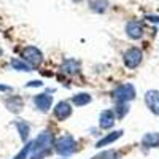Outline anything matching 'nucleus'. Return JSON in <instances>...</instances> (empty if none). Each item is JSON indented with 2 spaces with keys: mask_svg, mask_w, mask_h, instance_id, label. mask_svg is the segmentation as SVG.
<instances>
[{
  "mask_svg": "<svg viewBox=\"0 0 159 159\" xmlns=\"http://www.w3.org/2000/svg\"><path fill=\"white\" fill-rule=\"evenodd\" d=\"M54 147V135L49 130H45L42 134H38L37 139L32 142V151H30V159H45L52 153Z\"/></svg>",
  "mask_w": 159,
  "mask_h": 159,
  "instance_id": "obj_1",
  "label": "nucleus"
},
{
  "mask_svg": "<svg viewBox=\"0 0 159 159\" xmlns=\"http://www.w3.org/2000/svg\"><path fill=\"white\" fill-rule=\"evenodd\" d=\"M54 151L62 156V157H69L76 151V142L70 134H64L54 142Z\"/></svg>",
  "mask_w": 159,
  "mask_h": 159,
  "instance_id": "obj_2",
  "label": "nucleus"
},
{
  "mask_svg": "<svg viewBox=\"0 0 159 159\" xmlns=\"http://www.w3.org/2000/svg\"><path fill=\"white\" fill-rule=\"evenodd\" d=\"M21 57L25 64H29L32 69H37L40 64L43 62V52L40 51L37 46H25L21 51Z\"/></svg>",
  "mask_w": 159,
  "mask_h": 159,
  "instance_id": "obj_3",
  "label": "nucleus"
},
{
  "mask_svg": "<svg viewBox=\"0 0 159 159\" xmlns=\"http://www.w3.org/2000/svg\"><path fill=\"white\" fill-rule=\"evenodd\" d=\"M113 99L118 103H126V102H129L132 99H135V88L132 84H129V83L118 86L113 91Z\"/></svg>",
  "mask_w": 159,
  "mask_h": 159,
  "instance_id": "obj_4",
  "label": "nucleus"
},
{
  "mask_svg": "<svg viewBox=\"0 0 159 159\" xmlns=\"http://www.w3.org/2000/svg\"><path fill=\"white\" fill-rule=\"evenodd\" d=\"M142 57H143V52L140 48H129L124 56H123V61H124V65L127 69H137L140 62H142Z\"/></svg>",
  "mask_w": 159,
  "mask_h": 159,
  "instance_id": "obj_5",
  "label": "nucleus"
},
{
  "mask_svg": "<svg viewBox=\"0 0 159 159\" xmlns=\"http://www.w3.org/2000/svg\"><path fill=\"white\" fill-rule=\"evenodd\" d=\"M52 115L57 121H65L67 118H70L72 115V105L67 100H61L59 103H56L54 110H52Z\"/></svg>",
  "mask_w": 159,
  "mask_h": 159,
  "instance_id": "obj_6",
  "label": "nucleus"
},
{
  "mask_svg": "<svg viewBox=\"0 0 159 159\" xmlns=\"http://www.w3.org/2000/svg\"><path fill=\"white\" fill-rule=\"evenodd\" d=\"M34 105H35V108L38 111L46 113L52 107V96L46 94V92H45V94H38V96L34 97Z\"/></svg>",
  "mask_w": 159,
  "mask_h": 159,
  "instance_id": "obj_7",
  "label": "nucleus"
},
{
  "mask_svg": "<svg viewBox=\"0 0 159 159\" xmlns=\"http://www.w3.org/2000/svg\"><path fill=\"white\" fill-rule=\"evenodd\" d=\"M5 107L10 113H15V115H19L24 108V100L21 96H11L8 99H5Z\"/></svg>",
  "mask_w": 159,
  "mask_h": 159,
  "instance_id": "obj_8",
  "label": "nucleus"
},
{
  "mask_svg": "<svg viewBox=\"0 0 159 159\" xmlns=\"http://www.w3.org/2000/svg\"><path fill=\"white\" fill-rule=\"evenodd\" d=\"M145 103L150 108V111L159 116V91H154V89L148 91L145 94Z\"/></svg>",
  "mask_w": 159,
  "mask_h": 159,
  "instance_id": "obj_9",
  "label": "nucleus"
},
{
  "mask_svg": "<svg viewBox=\"0 0 159 159\" xmlns=\"http://www.w3.org/2000/svg\"><path fill=\"white\" fill-rule=\"evenodd\" d=\"M126 34L132 40H139L143 37V25L139 21H129L126 24Z\"/></svg>",
  "mask_w": 159,
  "mask_h": 159,
  "instance_id": "obj_10",
  "label": "nucleus"
},
{
  "mask_svg": "<svg viewBox=\"0 0 159 159\" xmlns=\"http://www.w3.org/2000/svg\"><path fill=\"white\" fill-rule=\"evenodd\" d=\"M80 67H81V64H80V61L76 59H65L62 64H61V67L59 70L65 75H76L80 72Z\"/></svg>",
  "mask_w": 159,
  "mask_h": 159,
  "instance_id": "obj_11",
  "label": "nucleus"
},
{
  "mask_svg": "<svg viewBox=\"0 0 159 159\" xmlns=\"http://www.w3.org/2000/svg\"><path fill=\"white\" fill-rule=\"evenodd\" d=\"M115 113L111 110H103L100 113V118H99V126L100 129H111L113 124H115Z\"/></svg>",
  "mask_w": 159,
  "mask_h": 159,
  "instance_id": "obj_12",
  "label": "nucleus"
},
{
  "mask_svg": "<svg viewBox=\"0 0 159 159\" xmlns=\"http://www.w3.org/2000/svg\"><path fill=\"white\" fill-rule=\"evenodd\" d=\"M13 124H15V127L18 129L21 140H22L24 143H27V142H29V134H30V126H29V123L24 121V119H16Z\"/></svg>",
  "mask_w": 159,
  "mask_h": 159,
  "instance_id": "obj_13",
  "label": "nucleus"
},
{
  "mask_svg": "<svg viewBox=\"0 0 159 159\" xmlns=\"http://www.w3.org/2000/svg\"><path fill=\"white\" fill-rule=\"evenodd\" d=\"M121 135H123V130H116V132H111V134H107L103 139H100L96 143V148H103V147H107V145H111L113 142H116Z\"/></svg>",
  "mask_w": 159,
  "mask_h": 159,
  "instance_id": "obj_14",
  "label": "nucleus"
},
{
  "mask_svg": "<svg viewBox=\"0 0 159 159\" xmlns=\"http://www.w3.org/2000/svg\"><path fill=\"white\" fill-rule=\"evenodd\" d=\"M142 145L145 148H156V147H159V134H156V132H150V134H147L142 139Z\"/></svg>",
  "mask_w": 159,
  "mask_h": 159,
  "instance_id": "obj_15",
  "label": "nucleus"
},
{
  "mask_svg": "<svg viewBox=\"0 0 159 159\" xmlns=\"http://www.w3.org/2000/svg\"><path fill=\"white\" fill-rule=\"evenodd\" d=\"M91 100H92V97L88 92H78V94H75L72 97V103L76 105V107H84V105L91 103Z\"/></svg>",
  "mask_w": 159,
  "mask_h": 159,
  "instance_id": "obj_16",
  "label": "nucleus"
},
{
  "mask_svg": "<svg viewBox=\"0 0 159 159\" xmlns=\"http://www.w3.org/2000/svg\"><path fill=\"white\" fill-rule=\"evenodd\" d=\"M89 8H91V11L97 13V15L105 13L107 8H108V0H91V2H89Z\"/></svg>",
  "mask_w": 159,
  "mask_h": 159,
  "instance_id": "obj_17",
  "label": "nucleus"
},
{
  "mask_svg": "<svg viewBox=\"0 0 159 159\" xmlns=\"http://www.w3.org/2000/svg\"><path fill=\"white\" fill-rule=\"evenodd\" d=\"M10 64H11V67L15 69V70H18V72H32V67H30L29 64H25L22 59L13 57Z\"/></svg>",
  "mask_w": 159,
  "mask_h": 159,
  "instance_id": "obj_18",
  "label": "nucleus"
},
{
  "mask_svg": "<svg viewBox=\"0 0 159 159\" xmlns=\"http://www.w3.org/2000/svg\"><path fill=\"white\" fill-rule=\"evenodd\" d=\"M30 151H32V142H27L24 145V148L13 157V159H27L29 156H30Z\"/></svg>",
  "mask_w": 159,
  "mask_h": 159,
  "instance_id": "obj_19",
  "label": "nucleus"
},
{
  "mask_svg": "<svg viewBox=\"0 0 159 159\" xmlns=\"http://www.w3.org/2000/svg\"><path fill=\"white\" fill-rule=\"evenodd\" d=\"M127 111H129V107L126 103H118L116 107H115V110H113V113H115V118H124L126 115H127Z\"/></svg>",
  "mask_w": 159,
  "mask_h": 159,
  "instance_id": "obj_20",
  "label": "nucleus"
},
{
  "mask_svg": "<svg viewBox=\"0 0 159 159\" xmlns=\"http://www.w3.org/2000/svg\"><path fill=\"white\" fill-rule=\"evenodd\" d=\"M40 86H43V83L38 81V80H34V81L25 83V88H40Z\"/></svg>",
  "mask_w": 159,
  "mask_h": 159,
  "instance_id": "obj_21",
  "label": "nucleus"
},
{
  "mask_svg": "<svg viewBox=\"0 0 159 159\" xmlns=\"http://www.w3.org/2000/svg\"><path fill=\"white\" fill-rule=\"evenodd\" d=\"M11 91V86H7V84H0V92H8Z\"/></svg>",
  "mask_w": 159,
  "mask_h": 159,
  "instance_id": "obj_22",
  "label": "nucleus"
},
{
  "mask_svg": "<svg viewBox=\"0 0 159 159\" xmlns=\"http://www.w3.org/2000/svg\"><path fill=\"white\" fill-rule=\"evenodd\" d=\"M147 19L151 22H159V16H147Z\"/></svg>",
  "mask_w": 159,
  "mask_h": 159,
  "instance_id": "obj_23",
  "label": "nucleus"
},
{
  "mask_svg": "<svg viewBox=\"0 0 159 159\" xmlns=\"http://www.w3.org/2000/svg\"><path fill=\"white\" fill-rule=\"evenodd\" d=\"M72 2H76V3H80V2H83V0H72Z\"/></svg>",
  "mask_w": 159,
  "mask_h": 159,
  "instance_id": "obj_24",
  "label": "nucleus"
},
{
  "mask_svg": "<svg viewBox=\"0 0 159 159\" xmlns=\"http://www.w3.org/2000/svg\"><path fill=\"white\" fill-rule=\"evenodd\" d=\"M2 54H3V49H2V48H0V56H2Z\"/></svg>",
  "mask_w": 159,
  "mask_h": 159,
  "instance_id": "obj_25",
  "label": "nucleus"
}]
</instances>
